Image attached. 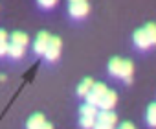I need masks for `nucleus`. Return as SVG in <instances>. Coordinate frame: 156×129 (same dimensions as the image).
<instances>
[{
    "label": "nucleus",
    "mask_w": 156,
    "mask_h": 129,
    "mask_svg": "<svg viewBox=\"0 0 156 129\" xmlns=\"http://www.w3.org/2000/svg\"><path fill=\"white\" fill-rule=\"evenodd\" d=\"M119 129H136V127H134L130 122H123V123L119 125Z\"/></svg>",
    "instance_id": "obj_21"
},
{
    "label": "nucleus",
    "mask_w": 156,
    "mask_h": 129,
    "mask_svg": "<svg viewBox=\"0 0 156 129\" xmlns=\"http://www.w3.org/2000/svg\"><path fill=\"white\" fill-rule=\"evenodd\" d=\"M94 125H96V118L81 116V127H83V129H94Z\"/></svg>",
    "instance_id": "obj_16"
},
{
    "label": "nucleus",
    "mask_w": 156,
    "mask_h": 129,
    "mask_svg": "<svg viewBox=\"0 0 156 129\" xmlns=\"http://www.w3.org/2000/svg\"><path fill=\"white\" fill-rule=\"evenodd\" d=\"M8 55H11L13 59H20V57L24 55V48H22V46H17V44H9Z\"/></svg>",
    "instance_id": "obj_15"
},
{
    "label": "nucleus",
    "mask_w": 156,
    "mask_h": 129,
    "mask_svg": "<svg viewBox=\"0 0 156 129\" xmlns=\"http://www.w3.org/2000/svg\"><path fill=\"white\" fill-rule=\"evenodd\" d=\"M116 101H118V94L114 90H107V94L101 98V101L98 103V107L101 111H112L114 105H116Z\"/></svg>",
    "instance_id": "obj_6"
},
{
    "label": "nucleus",
    "mask_w": 156,
    "mask_h": 129,
    "mask_svg": "<svg viewBox=\"0 0 156 129\" xmlns=\"http://www.w3.org/2000/svg\"><path fill=\"white\" fill-rule=\"evenodd\" d=\"M0 42H8V31L0 30Z\"/></svg>",
    "instance_id": "obj_20"
},
{
    "label": "nucleus",
    "mask_w": 156,
    "mask_h": 129,
    "mask_svg": "<svg viewBox=\"0 0 156 129\" xmlns=\"http://www.w3.org/2000/svg\"><path fill=\"white\" fill-rule=\"evenodd\" d=\"M37 2H39V6H42V8L50 9V8H53V6L57 4V0H37Z\"/></svg>",
    "instance_id": "obj_17"
},
{
    "label": "nucleus",
    "mask_w": 156,
    "mask_h": 129,
    "mask_svg": "<svg viewBox=\"0 0 156 129\" xmlns=\"http://www.w3.org/2000/svg\"><path fill=\"white\" fill-rule=\"evenodd\" d=\"M94 83H96V81H94L92 78H85V79L81 81V85L77 87V94H79V96H83V98H85V96H87V94H88V92L92 90Z\"/></svg>",
    "instance_id": "obj_10"
},
{
    "label": "nucleus",
    "mask_w": 156,
    "mask_h": 129,
    "mask_svg": "<svg viewBox=\"0 0 156 129\" xmlns=\"http://www.w3.org/2000/svg\"><path fill=\"white\" fill-rule=\"evenodd\" d=\"M90 11V6L87 2H75V4H70L68 6V13L73 17V19H83L87 17Z\"/></svg>",
    "instance_id": "obj_4"
},
{
    "label": "nucleus",
    "mask_w": 156,
    "mask_h": 129,
    "mask_svg": "<svg viewBox=\"0 0 156 129\" xmlns=\"http://www.w3.org/2000/svg\"><path fill=\"white\" fill-rule=\"evenodd\" d=\"M107 85L105 83H94V87H92V90L85 96L87 98V103H92V105H98L99 101H101V98L107 94Z\"/></svg>",
    "instance_id": "obj_3"
},
{
    "label": "nucleus",
    "mask_w": 156,
    "mask_h": 129,
    "mask_svg": "<svg viewBox=\"0 0 156 129\" xmlns=\"http://www.w3.org/2000/svg\"><path fill=\"white\" fill-rule=\"evenodd\" d=\"M132 72H134V64L129 59H121V57H112L108 63V74L121 78L125 83L132 81Z\"/></svg>",
    "instance_id": "obj_1"
},
{
    "label": "nucleus",
    "mask_w": 156,
    "mask_h": 129,
    "mask_svg": "<svg viewBox=\"0 0 156 129\" xmlns=\"http://www.w3.org/2000/svg\"><path fill=\"white\" fill-rule=\"evenodd\" d=\"M50 33L48 31H41L39 35H37V39H35V42H33V48H35V52L39 53V55H44V52H46V48H48V42H50Z\"/></svg>",
    "instance_id": "obj_5"
},
{
    "label": "nucleus",
    "mask_w": 156,
    "mask_h": 129,
    "mask_svg": "<svg viewBox=\"0 0 156 129\" xmlns=\"http://www.w3.org/2000/svg\"><path fill=\"white\" fill-rule=\"evenodd\" d=\"M96 120H98V122H105V123L114 125V123L118 122V116H116L112 111H99L98 116H96Z\"/></svg>",
    "instance_id": "obj_9"
},
{
    "label": "nucleus",
    "mask_w": 156,
    "mask_h": 129,
    "mask_svg": "<svg viewBox=\"0 0 156 129\" xmlns=\"http://www.w3.org/2000/svg\"><path fill=\"white\" fill-rule=\"evenodd\" d=\"M94 129H114V125H110V123H105V122H98V120H96V125H94Z\"/></svg>",
    "instance_id": "obj_18"
},
{
    "label": "nucleus",
    "mask_w": 156,
    "mask_h": 129,
    "mask_svg": "<svg viewBox=\"0 0 156 129\" xmlns=\"http://www.w3.org/2000/svg\"><path fill=\"white\" fill-rule=\"evenodd\" d=\"M143 31L147 33L151 44L154 46V44H156V24H154V22H147V24L143 26Z\"/></svg>",
    "instance_id": "obj_13"
},
{
    "label": "nucleus",
    "mask_w": 156,
    "mask_h": 129,
    "mask_svg": "<svg viewBox=\"0 0 156 129\" xmlns=\"http://www.w3.org/2000/svg\"><path fill=\"white\" fill-rule=\"evenodd\" d=\"M132 41H134V44H136L138 48H141V50H147L149 46H152V44H151V41H149V37H147V33L143 31V28L134 31Z\"/></svg>",
    "instance_id": "obj_7"
},
{
    "label": "nucleus",
    "mask_w": 156,
    "mask_h": 129,
    "mask_svg": "<svg viewBox=\"0 0 156 129\" xmlns=\"http://www.w3.org/2000/svg\"><path fill=\"white\" fill-rule=\"evenodd\" d=\"M8 48H9L8 42H0V57H2V55H8Z\"/></svg>",
    "instance_id": "obj_19"
},
{
    "label": "nucleus",
    "mask_w": 156,
    "mask_h": 129,
    "mask_svg": "<svg viewBox=\"0 0 156 129\" xmlns=\"http://www.w3.org/2000/svg\"><path fill=\"white\" fill-rule=\"evenodd\" d=\"M39 129H53V125H51V123H48V122H44Z\"/></svg>",
    "instance_id": "obj_22"
},
{
    "label": "nucleus",
    "mask_w": 156,
    "mask_h": 129,
    "mask_svg": "<svg viewBox=\"0 0 156 129\" xmlns=\"http://www.w3.org/2000/svg\"><path fill=\"white\" fill-rule=\"evenodd\" d=\"M70 4H75V2H87V0H68Z\"/></svg>",
    "instance_id": "obj_23"
},
{
    "label": "nucleus",
    "mask_w": 156,
    "mask_h": 129,
    "mask_svg": "<svg viewBox=\"0 0 156 129\" xmlns=\"http://www.w3.org/2000/svg\"><path fill=\"white\" fill-rule=\"evenodd\" d=\"M28 42H30V37H28L24 31H15V33H11V44H17V46L26 48Z\"/></svg>",
    "instance_id": "obj_8"
},
{
    "label": "nucleus",
    "mask_w": 156,
    "mask_h": 129,
    "mask_svg": "<svg viewBox=\"0 0 156 129\" xmlns=\"http://www.w3.org/2000/svg\"><path fill=\"white\" fill-rule=\"evenodd\" d=\"M99 112V107L98 105H92V103H85L81 107V116H90V118H96Z\"/></svg>",
    "instance_id": "obj_12"
},
{
    "label": "nucleus",
    "mask_w": 156,
    "mask_h": 129,
    "mask_svg": "<svg viewBox=\"0 0 156 129\" xmlns=\"http://www.w3.org/2000/svg\"><path fill=\"white\" fill-rule=\"evenodd\" d=\"M147 123L151 127H156V103H151L147 107Z\"/></svg>",
    "instance_id": "obj_14"
},
{
    "label": "nucleus",
    "mask_w": 156,
    "mask_h": 129,
    "mask_svg": "<svg viewBox=\"0 0 156 129\" xmlns=\"http://www.w3.org/2000/svg\"><path fill=\"white\" fill-rule=\"evenodd\" d=\"M44 122H46V120H44V116H42L41 112H35L33 116H30V120H28L26 127H28V129H39Z\"/></svg>",
    "instance_id": "obj_11"
},
{
    "label": "nucleus",
    "mask_w": 156,
    "mask_h": 129,
    "mask_svg": "<svg viewBox=\"0 0 156 129\" xmlns=\"http://www.w3.org/2000/svg\"><path fill=\"white\" fill-rule=\"evenodd\" d=\"M61 46H62V41H61L59 37L51 35V37H50V42H48V48H46V52H44V57H46L48 61H55V59L61 55Z\"/></svg>",
    "instance_id": "obj_2"
}]
</instances>
